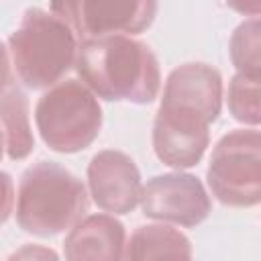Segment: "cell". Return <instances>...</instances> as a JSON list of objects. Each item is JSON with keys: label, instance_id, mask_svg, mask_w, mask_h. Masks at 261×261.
<instances>
[{"label": "cell", "instance_id": "6da1fadb", "mask_svg": "<svg viewBox=\"0 0 261 261\" xmlns=\"http://www.w3.org/2000/svg\"><path fill=\"white\" fill-rule=\"evenodd\" d=\"M222 108V77L206 63L175 67L163 88L153 124V149L159 161L186 169L200 163L208 143L210 124Z\"/></svg>", "mask_w": 261, "mask_h": 261}, {"label": "cell", "instance_id": "7a4b0ae2", "mask_svg": "<svg viewBox=\"0 0 261 261\" xmlns=\"http://www.w3.org/2000/svg\"><path fill=\"white\" fill-rule=\"evenodd\" d=\"M73 65L82 84L110 102L149 104L161 90L155 53L126 35H106L80 43Z\"/></svg>", "mask_w": 261, "mask_h": 261}, {"label": "cell", "instance_id": "3957f363", "mask_svg": "<svg viewBox=\"0 0 261 261\" xmlns=\"http://www.w3.org/2000/svg\"><path fill=\"white\" fill-rule=\"evenodd\" d=\"M86 212V186L71 171L51 161L24 169L16 198V222L24 232L53 237L71 228Z\"/></svg>", "mask_w": 261, "mask_h": 261}, {"label": "cell", "instance_id": "277c9868", "mask_svg": "<svg viewBox=\"0 0 261 261\" xmlns=\"http://www.w3.org/2000/svg\"><path fill=\"white\" fill-rule=\"evenodd\" d=\"M18 80L31 90L55 86L75 63L77 39L55 14L29 8L8 39Z\"/></svg>", "mask_w": 261, "mask_h": 261}, {"label": "cell", "instance_id": "5b68a950", "mask_svg": "<svg viewBox=\"0 0 261 261\" xmlns=\"http://www.w3.org/2000/svg\"><path fill=\"white\" fill-rule=\"evenodd\" d=\"M35 122L49 149L77 153L88 149L100 135L102 108L88 86L77 80H65L39 98Z\"/></svg>", "mask_w": 261, "mask_h": 261}, {"label": "cell", "instance_id": "8992f818", "mask_svg": "<svg viewBox=\"0 0 261 261\" xmlns=\"http://www.w3.org/2000/svg\"><path fill=\"white\" fill-rule=\"evenodd\" d=\"M208 188L212 196L232 208H251L261 200V135L239 128L224 135L210 157Z\"/></svg>", "mask_w": 261, "mask_h": 261}, {"label": "cell", "instance_id": "52a82bcc", "mask_svg": "<svg viewBox=\"0 0 261 261\" xmlns=\"http://www.w3.org/2000/svg\"><path fill=\"white\" fill-rule=\"evenodd\" d=\"M51 14L71 29L77 43H84L147 31L155 20L157 0H51Z\"/></svg>", "mask_w": 261, "mask_h": 261}, {"label": "cell", "instance_id": "ba28073f", "mask_svg": "<svg viewBox=\"0 0 261 261\" xmlns=\"http://www.w3.org/2000/svg\"><path fill=\"white\" fill-rule=\"evenodd\" d=\"M139 200L145 216L188 228L204 222L212 210L210 196L192 173L155 175L141 190Z\"/></svg>", "mask_w": 261, "mask_h": 261}, {"label": "cell", "instance_id": "9c48e42d", "mask_svg": "<svg viewBox=\"0 0 261 261\" xmlns=\"http://www.w3.org/2000/svg\"><path fill=\"white\" fill-rule=\"evenodd\" d=\"M88 184L94 202L104 212L126 214L141 198V173L137 163L122 151L106 149L92 157Z\"/></svg>", "mask_w": 261, "mask_h": 261}, {"label": "cell", "instance_id": "30bf717a", "mask_svg": "<svg viewBox=\"0 0 261 261\" xmlns=\"http://www.w3.org/2000/svg\"><path fill=\"white\" fill-rule=\"evenodd\" d=\"M63 255L69 261L84 259H122L124 226L110 214H92L80 218L63 241Z\"/></svg>", "mask_w": 261, "mask_h": 261}, {"label": "cell", "instance_id": "8fae6325", "mask_svg": "<svg viewBox=\"0 0 261 261\" xmlns=\"http://www.w3.org/2000/svg\"><path fill=\"white\" fill-rule=\"evenodd\" d=\"M124 259H192V245L167 224H147L139 226L124 245Z\"/></svg>", "mask_w": 261, "mask_h": 261}, {"label": "cell", "instance_id": "7c38bea8", "mask_svg": "<svg viewBox=\"0 0 261 261\" xmlns=\"http://www.w3.org/2000/svg\"><path fill=\"white\" fill-rule=\"evenodd\" d=\"M0 124L6 137V153L10 159H24L35 147L29 122V100L20 88L10 86L0 98Z\"/></svg>", "mask_w": 261, "mask_h": 261}, {"label": "cell", "instance_id": "4fadbf2b", "mask_svg": "<svg viewBox=\"0 0 261 261\" xmlns=\"http://www.w3.org/2000/svg\"><path fill=\"white\" fill-rule=\"evenodd\" d=\"M230 57L241 73L257 75L261 69V24L259 18L245 20L237 27L230 39Z\"/></svg>", "mask_w": 261, "mask_h": 261}, {"label": "cell", "instance_id": "5bb4252c", "mask_svg": "<svg viewBox=\"0 0 261 261\" xmlns=\"http://www.w3.org/2000/svg\"><path fill=\"white\" fill-rule=\"evenodd\" d=\"M259 77L237 73L228 84V110L234 120L243 124L257 126L261 122V104H259Z\"/></svg>", "mask_w": 261, "mask_h": 261}, {"label": "cell", "instance_id": "9a60e30c", "mask_svg": "<svg viewBox=\"0 0 261 261\" xmlns=\"http://www.w3.org/2000/svg\"><path fill=\"white\" fill-rule=\"evenodd\" d=\"M14 206V184L6 171H0V224L8 220Z\"/></svg>", "mask_w": 261, "mask_h": 261}, {"label": "cell", "instance_id": "2e32d148", "mask_svg": "<svg viewBox=\"0 0 261 261\" xmlns=\"http://www.w3.org/2000/svg\"><path fill=\"white\" fill-rule=\"evenodd\" d=\"M12 84V71H10V59H8V49L4 43H0V98L8 92Z\"/></svg>", "mask_w": 261, "mask_h": 261}, {"label": "cell", "instance_id": "e0dca14e", "mask_svg": "<svg viewBox=\"0 0 261 261\" xmlns=\"http://www.w3.org/2000/svg\"><path fill=\"white\" fill-rule=\"evenodd\" d=\"M226 4L232 10H237L245 16H253V18L259 16V12H261V2L259 0H226Z\"/></svg>", "mask_w": 261, "mask_h": 261}, {"label": "cell", "instance_id": "ac0fdd59", "mask_svg": "<svg viewBox=\"0 0 261 261\" xmlns=\"http://www.w3.org/2000/svg\"><path fill=\"white\" fill-rule=\"evenodd\" d=\"M4 149H6V137H4V128H2V124H0V159H2V155H4Z\"/></svg>", "mask_w": 261, "mask_h": 261}]
</instances>
